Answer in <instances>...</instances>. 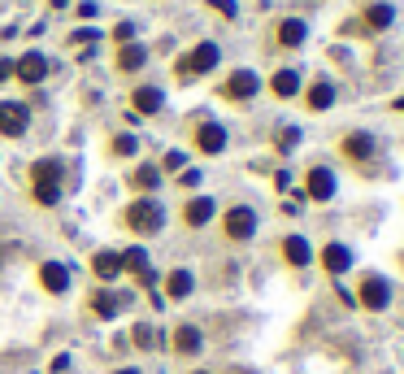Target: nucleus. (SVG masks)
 I'll use <instances>...</instances> for the list:
<instances>
[{
	"mask_svg": "<svg viewBox=\"0 0 404 374\" xmlns=\"http://www.w3.org/2000/svg\"><path fill=\"white\" fill-rule=\"evenodd\" d=\"M30 196L44 209H53L61 201V161L57 157H44V161L30 166Z\"/></svg>",
	"mask_w": 404,
	"mask_h": 374,
	"instance_id": "f257e3e1",
	"label": "nucleus"
},
{
	"mask_svg": "<svg viewBox=\"0 0 404 374\" xmlns=\"http://www.w3.org/2000/svg\"><path fill=\"white\" fill-rule=\"evenodd\" d=\"M126 226H131L135 235H157L161 226H166V209L152 196H139V201L126 205Z\"/></svg>",
	"mask_w": 404,
	"mask_h": 374,
	"instance_id": "f03ea898",
	"label": "nucleus"
},
{
	"mask_svg": "<svg viewBox=\"0 0 404 374\" xmlns=\"http://www.w3.org/2000/svg\"><path fill=\"white\" fill-rule=\"evenodd\" d=\"M218 61H222V48L204 40V44H196V48H191L187 57H179V66H174V70H179V78H183V74H187V78H196V74L218 70Z\"/></svg>",
	"mask_w": 404,
	"mask_h": 374,
	"instance_id": "7ed1b4c3",
	"label": "nucleus"
},
{
	"mask_svg": "<svg viewBox=\"0 0 404 374\" xmlns=\"http://www.w3.org/2000/svg\"><path fill=\"white\" fill-rule=\"evenodd\" d=\"M13 78L26 87H39L44 78H48V57L39 53V48H30V53H22L18 61H13Z\"/></svg>",
	"mask_w": 404,
	"mask_h": 374,
	"instance_id": "20e7f679",
	"label": "nucleus"
},
{
	"mask_svg": "<svg viewBox=\"0 0 404 374\" xmlns=\"http://www.w3.org/2000/svg\"><path fill=\"white\" fill-rule=\"evenodd\" d=\"M357 300L369 309V314H383V309L392 305V283H387L383 274H365V279H361V291H357Z\"/></svg>",
	"mask_w": 404,
	"mask_h": 374,
	"instance_id": "39448f33",
	"label": "nucleus"
},
{
	"mask_svg": "<svg viewBox=\"0 0 404 374\" xmlns=\"http://www.w3.org/2000/svg\"><path fill=\"white\" fill-rule=\"evenodd\" d=\"M222 231L231 235V239H252L256 235V209L231 205V209H226V218H222Z\"/></svg>",
	"mask_w": 404,
	"mask_h": 374,
	"instance_id": "423d86ee",
	"label": "nucleus"
},
{
	"mask_svg": "<svg viewBox=\"0 0 404 374\" xmlns=\"http://www.w3.org/2000/svg\"><path fill=\"white\" fill-rule=\"evenodd\" d=\"M26 126H30V109L22 101H5V105H0V135L18 139V135H26Z\"/></svg>",
	"mask_w": 404,
	"mask_h": 374,
	"instance_id": "0eeeda50",
	"label": "nucleus"
},
{
	"mask_svg": "<svg viewBox=\"0 0 404 374\" xmlns=\"http://www.w3.org/2000/svg\"><path fill=\"white\" fill-rule=\"evenodd\" d=\"M256 92H261V74L256 70H235L231 78H226V87H222L226 101H252Z\"/></svg>",
	"mask_w": 404,
	"mask_h": 374,
	"instance_id": "6e6552de",
	"label": "nucleus"
},
{
	"mask_svg": "<svg viewBox=\"0 0 404 374\" xmlns=\"http://www.w3.org/2000/svg\"><path fill=\"white\" fill-rule=\"evenodd\" d=\"M352 262H357V257H352V248H348V244H322V270H326V274H335V279H339V274H348L352 270Z\"/></svg>",
	"mask_w": 404,
	"mask_h": 374,
	"instance_id": "1a4fd4ad",
	"label": "nucleus"
},
{
	"mask_svg": "<svg viewBox=\"0 0 404 374\" xmlns=\"http://www.w3.org/2000/svg\"><path fill=\"white\" fill-rule=\"evenodd\" d=\"M304 196L309 201H331L335 196V170L331 166H313L304 178Z\"/></svg>",
	"mask_w": 404,
	"mask_h": 374,
	"instance_id": "9d476101",
	"label": "nucleus"
},
{
	"mask_svg": "<svg viewBox=\"0 0 404 374\" xmlns=\"http://www.w3.org/2000/svg\"><path fill=\"white\" fill-rule=\"evenodd\" d=\"M196 148L209 153V157L226 153V126H222V122H200V131H196Z\"/></svg>",
	"mask_w": 404,
	"mask_h": 374,
	"instance_id": "9b49d317",
	"label": "nucleus"
},
{
	"mask_svg": "<svg viewBox=\"0 0 404 374\" xmlns=\"http://www.w3.org/2000/svg\"><path fill=\"white\" fill-rule=\"evenodd\" d=\"M39 283H44V291H53V296H66L70 291V270L61 262H44L39 266Z\"/></svg>",
	"mask_w": 404,
	"mask_h": 374,
	"instance_id": "f8f14e48",
	"label": "nucleus"
},
{
	"mask_svg": "<svg viewBox=\"0 0 404 374\" xmlns=\"http://www.w3.org/2000/svg\"><path fill=\"white\" fill-rule=\"evenodd\" d=\"M283 262H287V266H296V270H304V266L313 262L309 239H304V235H287V239H283Z\"/></svg>",
	"mask_w": 404,
	"mask_h": 374,
	"instance_id": "ddd939ff",
	"label": "nucleus"
},
{
	"mask_svg": "<svg viewBox=\"0 0 404 374\" xmlns=\"http://www.w3.org/2000/svg\"><path fill=\"white\" fill-rule=\"evenodd\" d=\"M131 105H135V118H143V113H148V118H152V113H161V105H166V92H161V87H135V96H131Z\"/></svg>",
	"mask_w": 404,
	"mask_h": 374,
	"instance_id": "4468645a",
	"label": "nucleus"
},
{
	"mask_svg": "<svg viewBox=\"0 0 404 374\" xmlns=\"http://www.w3.org/2000/svg\"><path fill=\"white\" fill-rule=\"evenodd\" d=\"M374 148H378V144H374V135H369V131L344 135V157L348 161H369V157H374Z\"/></svg>",
	"mask_w": 404,
	"mask_h": 374,
	"instance_id": "2eb2a0df",
	"label": "nucleus"
},
{
	"mask_svg": "<svg viewBox=\"0 0 404 374\" xmlns=\"http://www.w3.org/2000/svg\"><path fill=\"white\" fill-rule=\"evenodd\" d=\"M91 270H96V279H105V283L122 279V253H113V248L96 253V257H91Z\"/></svg>",
	"mask_w": 404,
	"mask_h": 374,
	"instance_id": "dca6fc26",
	"label": "nucleus"
},
{
	"mask_svg": "<svg viewBox=\"0 0 404 374\" xmlns=\"http://www.w3.org/2000/svg\"><path fill=\"white\" fill-rule=\"evenodd\" d=\"M213 214H218V205L209 201V196H196V201L183 205V222L187 226H209V222H213Z\"/></svg>",
	"mask_w": 404,
	"mask_h": 374,
	"instance_id": "f3484780",
	"label": "nucleus"
},
{
	"mask_svg": "<svg viewBox=\"0 0 404 374\" xmlns=\"http://www.w3.org/2000/svg\"><path fill=\"white\" fill-rule=\"evenodd\" d=\"M200 348H204V335H200V327H174V352L196 357Z\"/></svg>",
	"mask_w": 404,
	"mask_h": 374,
	"instance_id": "a211bd4d",
	"label": "nucleus"
},
{
	"mask_svg": "<svg viewBox=\"0 0 404 374\" xmlns=\"http://www.w3.org/2000/svg\"><path fill=\"white\" fill-rule=\"evenodd\" d=\"M143 66H148V48H143V44H122L118 70H122V74H135V70H143Z\"/></svg>",
	"mask_w": 404,
	"mask_h": 374,
	"instance_id": "6ab92c4d",
	"label": "nucleus"
},
{
	"mask_svg": "<svg viewBox=\"0 0 404 374\" xmlns=\"http://www.w3.org/2000/svg\"><path fill=\"white\" fill-rule=\"evenodd\" d=\"M166 291L174 300H187L191 291H196V274H191V270H170L166 274Z\"/></svg>",
	"mask_w": 404,
	"mask_h": 374,
	"instance_id": "aec40b11",
	"label": "nucleus"
},
{
	"mask_svg": "<svg viewBox=\"0 0 404 374\" xmlns=\"http://www.w3.org/2000/svg\"><path fill=\"white\" fill-rule=\"evenodd\" d=\"M131 187H135V192H143V196H152V192L161 187V166H152V161H148V166H135Z\"/></svg>",
	"mask_w": 404,
	"mask_h": 374,
	"instance_id": "412c9836",
	"label": "nucleus"
},
{
	"mask_svg": "<svg viewBox=\"0 0 404 374\" xmlns=\"http://www.w3.org/2000/svg\"><path fill=\"white\" fill-rule=\"evenodd\" d=\"M270 92L279 96V101H292V96L300 92V74L296 70H279V74L270 78Z\"/></svg>",
	"mask_w": 404,
	"mask_h": 374,
	"instance_id": "4be33fe9",
	"label": "nucleus"
},
{
	"mask_svg": "<svg viewBox=\"0 0 404 374\" xmlns=\"http://www.w3.org/2000/svg\"><path fill=\"white\" fill-rule=\"evenodd\" d=\"M304 35H309V26H304L300 18H283V22H279V44H283V48H300Z\"/></svg>",
	"mask_w": 404,
	"mask_h": 374,
	"instance_id": "5701e85b",
	"label": "nucleus"
},
{
	"mask_svg": "<svg viewBox=\"0 0 404 374\" xmlns=\"http://www.w3.org/2000/svg\"><path fill=\"white\" fill-rule=\"evenodd\" d=\"M392 22H396V9L387 5V0H374V5L365 9V26H369V31H387Z\"/></svg>",
	"mask_w": 404,
	"mask_h": 374,
	"instance_id": "b1692460",
	"label": "nucleus"
},
{
	"mask_svg": "<svg viewBox=\"0 0 404 374\" xmlns=\"http://www.w3.org/2000/svg\"><path fill=\"white\" fill-rule=\"evenodd\" d=\"M126 305V296H113V291H96L91 296V314L96 318H118V309Z\"/></svg>",
	"mask_w": 404,
	"mask_h": 374,
	"instance_id": "393cba45",
	"label": "nucleus"
},
{
	"mask_svg": "<svg viewBox=\"0 0 404 374\" xmlns=\"http://www.w3.org/2000/svg\"><path fill=\"white\" fill-rule=\"evenodd\" d=\"M335 105V83H326V78H317V83L309 87V109L322 113V109H331Z\"/></svg>",
	"mask_w": 404,
	"mask_h": 374,
	"instance_id": "a878e982",
	"label": "nucleus"
},
{
	"mask_svg": "<svg viewBox=\"0 0 404 374\" xmlns=\"http://www.w3.org/2000/svg\"><path fill=\"white\" fill-rule=\"evenodd\" d=\"M122 270H135V274H143V270H152V262H148V253H143L139 244H135V248H126V253H122Z\"/></svg>",
	"mask_w": 404,
	"mask_h": 374,
	"instance_id": "bb28decb",
	"label": "nucleus"
},
{
	"mask_svg": "<svg viewBox=\"0 0 404 374\" xmlns=\"http://www.w3.org/2000/svg\"><path fill=\"white\" fill-rule=\"evenodd\" d=\"M274 144H279V153H292L300 144V126H283V131L274 135Z\"/></svg>",
	"mask_w": 404,
	"mask_h": 374,
	"instance_id": "cd10ccee",
	"label": "nucleus"
},
{
	"mask_svg": "<svg viewBox=\"0 0 404 374\" xmlns=\"http://www.w3.org/2000/svg\"><path fill=\"white\" fill-rule=\"evenodd\" d=\"M135 153H139L135 135H118V139H113V157H135Z\"/></svg>",
	"mask_w": 404,
	"mask_h": 374,
	"instance_id": "c85d7f7f",
	"label": "nucleus"
},
{
	"mask_svg": "<svg viewBox=\"0 0 404 374\" xmlns=\"http://www.w3.org/2000/svg\"><path fill=\"white\" fill-rule=\"evenodd\" d=\"M131 339H135V344H139V348H152V344H157V331L148 327V322H139V327L131 331Z\"/></svg>",
	"mask_w": 404,
	"mask_h": 374,
	"instance_id": "c756f323",
	"label": "nucleus"
},
{
	"mask_svg": "<svg viewBox=\"0 0 404 374\" xmlns=\"http://www.w3.org/2000/svg\"><path fill=\"white\" fill-rule=\"evenodd\" d=\"M166 170H187V153L183 148H174V153H166V161H161Z\"/></svg>",
	"mask_w": 404,
	"mask_h": 374,
	"instance_id": "7c9ffc66",
	"label": "nucleus"
},
{
	"mask_svg": "<svg viewBox=\"0 0 404 374\" xmlns=\"http://www.w3.org/2000/svg\"><path fill=\"white\" fill-rule=\"evenodd\" d=\"M113 40H118V44H135V26L131 22H118V26H113Z\"/></svg>",
	"mask_w": 404,
	"mask_h": 374,
	"instance_id": "2f4dec72",
	"label": "nucleus"
},
{
	"mask_svg": "<svg viewBox=\"0 0 404 374\" xmlns=\"http://www.w3.org/2000/svg\"><path fill=\"white\" fill-rule=\"evenodd\" d=\"M209 5H213V9L222 13V18H235V13H239V5H235V0H209Z\"/></svg>",
	"mask_w": 404,
	"mask_h": 374,
	"instance_id": "473e14b6",
	"label": "nucleus"
},
{
	"mask_svg": "<svg viewBox=\"0 0 404 374\" xmlns=\"http://www.w3.org/2000/svg\"><path fill=\"white\" fill-rule=\"evenodd\" d=\"M179 187H200V170H183L179 174Z\"/></svg>",
	"mask_w": 404,
	"mask_h": 374,
	"instance_id": "72a5a7b5",
	"label": "nucleus"
},
{
	"mask_svg": "<svg viewBox=\"0 0 404 374\" xmlns=\"http://www.w3.org/2000/svg\"><path fill=\"white\" fill-rule=\"evenodd\" d=\"M274 187H279V192H292V170H279V174H274Z\"/></svg>",
	"mask_w": 404,
	"mask_h": 374,
	"instance_id": "f704fd0d",
	"label": "nucleus"
},
{
	"mask_svg": "<svg viewBox=\"0 0 404 374\" xmlns=\"http://www.w3.org/2000/svg\"><path fill=\"white\" fill-rule=\"evenodd\" d=\"M53 370H57V374L70 370V352H57V357H53Z\"/></svg>",
	"mask_w": 404,
	"mask_h": 374,
	"instance_id": "c9c22d12",
	"label": "nucleus"
},
{
	"mask_svg": "<svg viewBox=\"0 0 404 374\" xmlns=\"http://www.w3.org/2000/svg\"><path fill=\"white\" fill-rule=\"evenodd\" d=\"M78 18H96V0H83V5H78Z\"/></svg>",
	"mask_w": 404,
	"mask_h": 374,
	"instance_id": "e433bc0d",
	"label": "nucleus"
},
{
	"mask_svg": "<svg viewBox=\"0 0 404 374\" xmlns=\"http://www.w3.org/2000/svg\"><path fill=\"white\" fill-rule=\"evenodd\" d=\"M5 78H13V61H0V83H5Z\"/></svg>",
	"mask_w": 404,
	"mask_h": 374,
	"instance_id": "4c0bfd02",
	"label": "nucleus"
},
{
	"mask_svg": "<svg viewBox=\"0 0 404 374\" xmlns=\"http://www.w3.org/2000/svg\"><path fill=\"white\" fill-rule=\"evenodd\" d=\"M396 109H404V96H400V101H396Z\"/></svg>",
	"mask_w": 404,
	"mask_h": 374,
	"instance_id": "58836bf2",
	"label": "nucleus"
},
{
	"mask_svg": "<svg viewBox=\"0 0 404 374\" xmlns=\"http://www.w3.org/2000/svg\"><path fill=\"white\" fill-rule=\"evenodd\" d=\"M196 374H209V370H196Z\"/></svg>",
	"mask_w": 404,
	"mask_h": 374,
	"instance_id": "ea45409f",
	"label": "nucleus"
}]
</instances>
